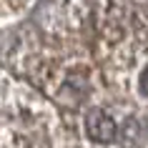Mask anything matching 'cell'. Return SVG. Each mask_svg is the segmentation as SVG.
Listing matches in <instances>:
<instances>
[{
	"mask_svg": "<svg viewBox=\"0 0 148 148\" xmlns=\"http://www.w3.org/2000/svg\"><path fill=\"white\" fill-rule=\"evenodd\" d=\"M140 93L148 95V68L143 70V75H140Z\"/></svg>",
	"mask_w": 148,
	"mask_h": 148,
	"instance_id": "7a4b0ae2",
	"label": "cell"
},
{
	"mask_svg": "<svg viewBox=\"0 0 148 148\" xmlns=\"http://www.w3.org/2000/svg\"><path fill=\"white\" fill-rule=\"evenodd\" d=\"M86 133L95 143H110L116 138V121L101 108H93L86 116Z\"/></svg>",
	"mask_w": 148,
	"mask_h": 148,
	"instance_id": "6da1fadb",
	"label": "cell"
}]
</instances>
